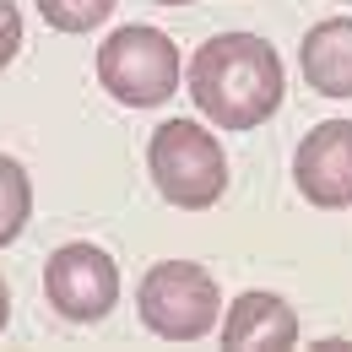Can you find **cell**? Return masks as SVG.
<instances>
[{
  "label": "cell",
  "instance_id": "cell-7",
  "mask_svg": "<svg viewBox=\"0 0 352 352\" xmlns=\"http://www.w3.org/2000/svg\"><path fill=\"white\" fill-rule=\"evenodd\" d=\"M222 347H233V352H287V347H298V314L287 309V298L250 287L222 314Z\"/></svg>",
  "mask_w": 352,
  "mask_h": 352
},
{
  "label": "cell",
  "instance_id": "cell-11",
  "mask_svg": "<svg viewBox=\"0 0 352 352\" xmlns=\"http://www.w3.org/2000/svg\"><path fill=\"white\" fill-rule=\"evenodd\" d=\"M22 54V11L11 0H0V71Z\"/></svg>",
  "mask_w": 352,
  "mask_h": 352
},
{
  "label": "cell",
  "instance_id": "cell-3",
  "mask_svg": "<svg viewBox=\"0 0 352 352\" xmlns=\"http://www.w3.org/2000/svg\"><path fill=\"white\" fill-rule=\"evenodd\" d=\"M98 82L125 109H157L179 92V49L163 28H114L98 44Z\"/></svg>",
  "mask_w": 352,
  "mask_h": 352
},
{
  "label": "cell",
  "instance_id": "cell-1",
  "mask_svg": "<svg viewBox=\"0 0 352 352\" xmlns=\"http://www.w3.org/2000/svg\"><path fill=\"white\" fill-rule=\"evenodd\" d=\"M190 103L217 131H255L282 109V54L261 33H217L190 54Z\"/></svg>",
  "mask_w": 352,
  "mask_h": 352
},
{
  "label": "cell",
  "instance_id": "cell-13",
  "mask_svg": "<svg viewBox=\"0 0 352 352\" xmlns=\"http://www.w3.org/2000/svg\"><path fill=\"white\" fill-rule=\"evenodd\" d=\"M157 6H195V0H157Z\"/></svg>",
  "mask_w": 352,
  "mask_h": 352
},
{
  "label": "cell",
  "instance_id": "cell-12",
  "mask_svg": "<svg viewBox=\"0 0 352 352\" xmlns=\"http://www.w3.org/2000/svg\"><path fill=\"white\" fill-rule=\"evenodd\" d=\"M6 320H11V287H6V276H0V331H6Z\"/></svg>",
  "mask_w": 352,
  "mask_h": 352
},
{
  "label": "cell",
  "instance_id": "cell-10",
  "mask_svg": "<svg viewBox=\"0 0 352 352\" xmlns=\"http://www.w3.org/2000/svg\"><path fill=\"white\" fill-rule=\"evenodd\" d=\"M120 0H38V16H44L54 33H92L109 22Z\"/></svg>",
  "mask_w": 352,
  "mask_h": 352
},
{
  "label": "cell",
  "instance_id": "cell-5",
  "mask_svg": "<svg viewBox=\"0 0 352 352\" xmlns=\"http://www.w3.org/2000/svg\"><path fill=\"white\" fill-rule=\"evenodd\" d=\"M44 293L60 320L71 325H98L120 304V265L98 244H60L44 265Z\"/></svg>",
  "mask_w": 352,
  "mask_h": 352
},
{
  "label": "cell",
  "instance_id": "cell-9",
  "mask_svg": "<svg viewBox=\"0 0 352 352\" xmlns=\"http://www.w3.org/2000/svg\"><path fill=\"white\" fill-rule=\"evenodd\" d=\"M28 217H33V179L16 157L0 152V250L22 239Z\"/></svg>",
  "mask_w": 352,
  "mask_h": 352
},
{
  "label": "cell",
  "instance_id": "cell-6",
  "mask_svg": "<svg viewBox=\"0 0 352 352\" xmlns=\"http://www.w3.org/2000/svg\"><path fill=\"white\" fill-rule=\"evenodd\" d=\"M293 184L309 206L342 212L352 206V120H325L293 152Z\"/></svg>",
  "mask_w": 352,
  "mask_h": 352
},
{
  "label": "cell",
  "instance_id": "cell-2",
  "mask_svg": "<svg viewBox=\"0 0 352 352\" xmlns=\"http://www.w3.org/2000/svg\"><path fill=\"white\" fill-rule=\"evenodd\" d=\"M146 174L157 195L179 212H206L228 190V157L222 141L195 120H163L146 141Z\"/></svg>",
  "mask_w": 352,
  "mask_h": 352
},
{
  "label": "cell",
  "instance_id": "cell-8",
  "mask_svg": "<svg viewBox=\"0 0 352 352\" xmlns=\"http://www.w3.org/2000/svg\"><path fill=\"white\" fill-rule=\"evenodd\" d=\"M304 82L320 98H352V16H325L304 33L298 49Z\"/></svg>",
  "mask_w": 352,
  "mask_h": 352
},
{
  "label": "cell",
  "instance_id": "cell-4",
  "mask_svg": "<svg viewBox=\"0 0 352 352\" xmlns=\"http://www.w3.org/2000/svg\"><path fill=\"white\" fill-rule=\"evenodd\" d=\"M141 325L163 342H201L222 314L217 276L195 261H157L135 287Z\"/></svg>",
  "mask_w": 352,
  "mask_h": 352
}]
</instances>
